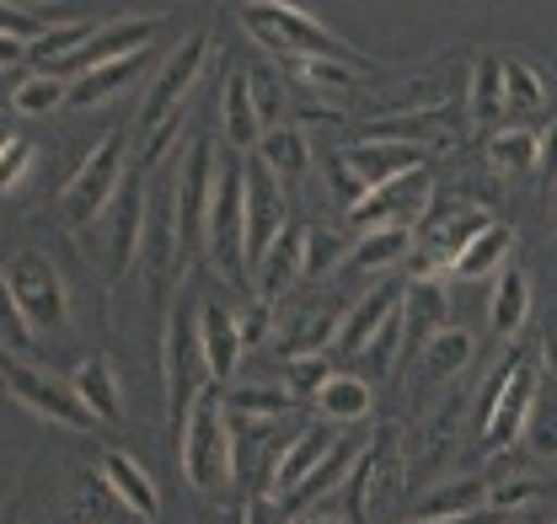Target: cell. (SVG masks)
Segmentation results:
<instances>
[{
  "mask_svg": "<svg viewBox=\"0 0 557 524\" xmlns=\"http://www.w3.org/2000/svg\"><path fill=\"white\" fill-rule=\"evenodd\" d=\"M413 258V236L408 230H375V236H359L354 252H348L344 273H386L397 262Z\"/></svg>",
  "mask_w": 557,
  "mask_h": 524,
  "instance_id": "34",
  "label": "cell"
},
{
  "mask_svg": "<svg viewBox=\"0 0 557 524\" xmlns=\"http://www.w3.org/2000/svg\"><path fill=\"white\" fill-rule=\"evenodd\" d=\"M199 327H205V353H209V375H214V386L236 380V364H242V353H247L242 316H236L231 305H220V300H205Z\"/></svg>",
  "mask_w": 557,
  "mask_h": 524,
  "instance_id": "20",
  "label": "cell"
},
{
  "mask_svg": "<svg viewBox=\"0 0 557 524\" xmlns=\"http://www.w3.org/2000/svg\"><path fill=\"white\" fill-rule=\"evenodd\" d=\"M429 209H434V172L418 166L408 177L386 183L381 194H370L359 209H348V220H354L359 236H375V230H408L413 236L418 225L429 220Z\"/></svg>",
  "mask_w": 557,
  "mask_h": 524,
  "instance_id": "11",
  "label": "cell"
},
{
  "mask_svg": "<svg viewBox=\"0 0 557 524\" xmlns=\"http://www.w3.org/2000/svg\"><path fill=\"white\" fill-rule=\"evenodd\" d=\"M364 139H386V145H413V150H440V145H450L456 139V124L440 113V108H429V113H403V118H375V124H364Z\"/></svg>",
  "mask_w": 557,
  "mask_h": 524,
  "instance_id": "22",
  "label": "cell"
},
{
  "mask_svg": "<svg viewBox=\"0 0 557 524\" xmlns=\"http://www.w3.org/2000/svg\"><path fill=\"white\" fill-rule=\"evenodd\" d=\"M27 166H33V145L16 139V134H5V139H0V188L16 194L22 177H27Z\"/></svg>",
  "mask_w": 557,
  "mask_h": 524,
  "instance_id": "45",
  "label": "cell"
},
{
  "mask_svg": "<svg viewBox=\"0 0 557 524\" xmlns=\"http://www.w3.org/2000/svg\"><path fill=\"white\" fill-rule=\"evenodd\" d=\"M247 524H289L278 498H247Z\"/></svg>",
  "mask_w": 557,
  "mask_h": 524,
  "instance_id": "49",
  "label": "cell"
},
{
  "mask_svg": "<svg viewBox=\"0 0 557 524\" xmlns=\"http://www.w3.org/2000/svg\"><path fill=\"white\" fill-rule=\"evenodd\" d=\"M156 38V16H129V22H108L75 60H70V75L81 80V75H91V70L102 65H124V60H135V54H145V43Z\"/></svg>",
  "mask_w": 557,
  "mask_h": 524,
  "instance_id": "17",
  "label": "cell"
},
{
  "mask_svg": "<svg viewBox=\"0 0 557 524\" xmlns=\"http://www.w3.org/2000/svg\"><path fill=\"white\" fill-rule=\"evenodd\" d=\"M284 230H289L284 225V188L258 155H247V267L269 258V247Z\"/></svg>",
  "mask_w": 557,
  "mask_h": 524,
  "instance_id": "14",
  "label": "cell"
},
{
  "mask_svg": "<svg viewBox=\"0 0 557 524\" xmlns=\"http://www.w3.org/2000/svg\"><path fill=\"white\" fill-rule=\"evenodd\" d=\"M525 439H531V456L557 460V380L547 370H542V386H536V407H531Z\"/></svg>",
  "mask_w": 557,
  "mask_h": 524,
  "instance_id": "39",
  "label": "cell"
},
{
  "mask_svg": "<svg viewBox=\"0 0 557 524\" xmlns=\"http://www.w3.org/2000/svg\"><path fill=\"white\" fill-rule=\"evenodd\" d=\"M493 380H498V396H493V407L483 412V445L498 456V450H509V445L525 434V423H531L536 386H542V353L515 348V353L498 364Z\"/></svg>",
  "mask_w": 557,
  "mask_h": 524,
  "instance_id": "7",
  "label": "cell"
},
{
  "mask_svg": "<svg viewBox=\"0 0 557 524\" xmlns=\"http://www.w3.org/2000/svg\"><path fill=\"white\" fill-rule=\"evenodd\" d=\"M515 524H525V520H515Z\"/></svg>",
  "mask_w": 557,
  "mask_h": 524,
  "instance_id": "57",
  "label": "cell"
},
{
  "mask_svg": "<svg viewBox=\"0 0 557 524\" xmlns=\"http://www.w3.org/2000/svg\"><path fill=\"white\" fill-rule=\"evenodd\" d=\"M300 273H306V225H289L274 247H269V258L258 262V300L274 305Z\"/></svg>",
  "mask_w": 557,
  "mask_h": 524,
  "instance_id": "25",
  "label": "cell"
},
{
  "mask_svg": "<svg viewBox=\"0 0 557 524\" xmlns=\"http://www.w3.org/2000/svg\"><path fill=\"white\" fill-rule=\"evenodd\" d=\"M536 172H542L547 183H557V118L542 129V161H536Z\"/></svg>",
  "mask_w": 557,
  "mask_h": 524,
  "instance_id": "51",
  "label": "cell"
},
{
  "mask_svg": "<svg viewBox=\"0 0 557 524\" xmlns=\"http://www.w3.org/2000/svg\"><path fill=\"white\" fill-rule=\"evenodd\" d=\"M348 247L338 230H311L306 225V278H322V273H344V262H348Z\"/></svg>",
  "mask_w": 557,
  "mask_h": 524,
  "instance_id": "42",
  "label": "cell"
},
{
  "mask_svg": "<svg viewBox=\"0 0 557 524\" xmlns=\"http://www.w3.org/2000/svg\"><path fill=\"white\" fill-rule=\"evenodd\" d=\"M194 524H247V503H205Z\"/></svg>",
  "mask_w": 557,
  "mask_h": 524,
  "instance_id": "50",
  "label": "cell"
},
{
  "mask_svg": "<svg viewBox=\"0 0 557 524\" xmlns=\"http://www.w3.org/2000/svg\"><path fill=\"white\" fill-rule=\"evenodd\" d=\"M205 65H209V33H194V38H183V43L172 49V60L161 65V75L150 80V91H145V102H139L135 129L145 134V139L188 108V91H194V80L205 75Z\"/></svg>",
  "mask_w": 557,
  "mask_h": 524,
  "instance_id": "10",
  "label": "cell"
},
{
  "mask_svg": "<svg viewBox=\"0 0 557 524\" xmlns=\"http://www.w3.org/2000/svg\"><path fill=\"white\" fill-rule=\"evenodd\" d=\"M338 445H344V428H333V423H306V428H300V439L289 445L284 465H278V482H274L278 498H289V492L317 471V465H327Z\"/></svg>",
  "mask_w": 557,
  "mask_h": 524,
  "instance_id": "21",
  "label": "cell"
},
{
  "mask_svg": "<svg viewBox=\"0 0 557 524\" xmlns=\"http://www.w3.org/2000/svg\"><path fill=\"white\" fill-rule=\"evenodd\" d=\"M214 145L205 134H194L188 155H183V172H177V209H183V252H194L205 241V225H209V203H214Z\"/></svg>",
  "mask_w": 557,
  "mask_h": 524,
  "instance_id": "13",
  "label": "cell"
},
{
  "mask_svg": "<svg viewBox=\"0 0 557 524\" xmlns=\"http://www.w3.org/2000/svg\"><path fill=\"white\" fill-rule=\"evenodd\" d=\"M5 342H11V348H16V342L27 348V322H22L16 311H5Z\"/></svg>",
  "mask_w": 557,
  "mask_h": 524,
  "instance_id": "52",
  "label": "cell"
},
{
  "mask_svg": "<svg viewBox=\"0 0 557 524\" xmlns=\"http://www.w3.org/2000/svg\"><path fill=\"white\" fill-rule=\"evenodd\" d=\"M70 386L97 412V423H119V417H124V391H119V375H113L108 353H91V359L70 375Z\"/></svg>",
  "mask_w": 557,
  "mask_h": 524,
  "instance_id": "27",
  "label": "cell"
},
{
  "mask_svg": "<svg viewBox=\"0 0 557 524\" xmlns=\"http://www.w3.org/2000/svg\"><path fill=\"white\" fill-rule=\"evenodd\" d=\"M509 252H515V230L493 220L483 236H478V241H472V247H467V252L456 258V267H450L445 278H461V284L493 278V273H504V267H509Z\"/></svg>",
  "mask_w": 557,
  "mask_h": 524,
  "instance_id": "28",
  "label": "cell"
},
{
  "mask_svg": "<svg viewBox=\"0 0 557 524\" xmlns=\"http://www.w3.org/2000/svg\"><path fill=\"white\" fill-rule=\"evenodd\" d=\"M124 177H129V139H124V134L97 139V145H91V155L75 166V177L65 183V198H60L65 225H75V230L97 225V220L108 214V203L119 198Z\"/></svg>",
  "mask_w": 557,
  "mask_h": 524,
  "instance_id": "5",
  "label": "cell"
},
{
  "mask_svg": "<svg viewBox=\"0 0 557 524\" xmlns=\"http://www.w3.org/2000/svg\"><path fill=\"white\" fill-rule=\"evenodd\" d=\"M467 113H472V124H483V129L504 118V60H498V54H483V60L472 65Z\"/></svg>",
  "mask_w": 557,
  "mask_h": 524,
  "instance_id": "35",
  "label": "cell"
},
{
  "mask_svg": "<svg viewBox=\"0 0 557 524\" xmlns=\"http://www.w3.org/2000/svg\"><path fill=\"white\" fill-rule=\"evenodd\" d=\"M300 524H344V520H333V514H322V509H311V514H300Z\"/></svg>",
  "mask_w": 557,
  "mask_h": 524,
  "instance_id": "55",
  "label": "cell"
},
{
  "mask_svg": "<svg viewBox=\"0 0 557 524\" xmlns=\"http://www.w3.org/2000/svg\"><path fill=\"white\" fill-rule=\"evenodd\" d=\"M461 423H467V396H450L423 428L413 434V460H418V476H434L440 471V460L456 450V439H461Z\"/></svg>",
  "mask_w": 557,
  "mask_h": 524,
  "instance_id": "24",
  "label": "cell"
},
{
  "mask_svg": "<svg viewBox=\"0 0 557 524\" xmlns=\"http://www.w3.org/2000/svg\"><path fill=\"white\" fill-rule=\"evenodd\" d=\"M44 22H49V16H38V11H22V5H11V0L0 5V27H5V43L27 38V43L38 49V43L49 38V33H44Z\"/></svg>",
  "mask_w": 557,
  "mask_h": 524,
  "instance_id": "46",
  "label": "cell"
},
{
  "mask_svg": "<svg viewBox=\"0 0 557 524\" xmlns=\"http://www.w3.org/2000/svg\"><path fill=\"white\" fill-rule=\"evenodd\" d=\"M434 524H515V520H509V514H493V509H487V514H472V520H434Z\"/></svg>",
  "mask_w": 557,
  "mask_h": 524,
  "instance_id": "53",
  "label": "cell"
},
{
  "mask_svg": "<svg viewBox=\"0 0 557 524\" xmlns=\"http://www.w3.org/2000/svg\"><path fill=\"white\" fill-rule=\"evenodd\" d=\"M220 124H225V139L236 145V155H258L269 129L258 118V97H252V75L247 70H231L220 80Z\"/></svg>",
  "mask_w": 557,
  "mask_h": 524,
  "instance_id": "19",
  "label": "cell"
},
{
  "mask_svg": "<svg viewBox=\"0 0 557 524\" xmlns=\"http://www.w3.org/2000/svg\"><path fill=\"white\" fill-rule=\"evenodd\" d=\"M145 203H150V198H145V183H139V172H129L119 198H113L108 214H102V273H108V284L124 278L129 262L145 252Z\"/></svg>",
  "mask_w": 557,
  "mask_h": 524,
  "instance_id": "12",
  "label": "cell"
},
{
  "mask_svg": "<svg viewBox=\"0 0 557 524\" xmlns=\"http://www.w3.org/2000/svg\"><path fill=\"white\" fill-rule=\"evenodd\" d=\"M0 375H5V391L16 396L27 412H38V417H49V423H60V428H75V434L97 428V412H91V407L75 396V386L60 380V375H49V370H38V364H22L16 353H5Z\"/></svg>",
  "mask_w": 557,
  "mask_h": 524,
  "instance_id": "9",
  "label": "cell"
},
{
  "mask_svg": "<svg viewBox=\"0 0 557 524\" xmlns=\"http://www.w3.org/2000/svg\"><path fill=\"white\" fill-rule=\"evenodd\" d=\"M327 380H333V364L327 359H289L284 364V391L295 396V401H317Z\"/></svg>",
  "mask_w": 557,
  "mask_h": 524,
  "instance_id": "43",
  "label": "cell"
},
{
  "mask_svg": "<svg viewBox=\"0 0 557 524\" xmlns=\"http://www.w3.org/2000/svg\"><path fill=\"white\" fill-rule=\"evenodd\" d=\"M531 498H536V482H531V476H509V482H493V492H487V509L515 520V509H520V503H531Z\"/></svg>",
  "mask_w": 557,
  "mask_h": 524,
  "instance_id": "47",
  "label": "cell"
},
{
  "mask_svg": "<svg viewBox=\"0 0 557 524\" xmlns=\"http://www.w3.org/2000/svg\"><path fill=\"white\" fill-rule=\"evenodd\" d=\"M487 220L478 203H445V209H429V220L413 230V278H445L450 267H456V258L483 236Z\"/></svg>",
  "mask_w": 557,
  "mask_h": 524,
  "instance_id": "8",
  "label": "cell"
},
{
  "mask_svg": "<svg viewBox=\"0 0 557 524\" xmlns=\"http://www.w3.org/2000/svg\"><path fill=\"white\" fill-rule=\"evenodd\" d=\"M139 70H145V54L124 60V65H102V70H91V75H81V80H70V108H97V102L119 97Z\"/></svg>",
  "mask_w": 557,
  "mask_h": 524,
  "instance_id": "36",
  "label": "cell"
},
{
  "mask_svg": "<svg viewBox=\"0 0 557 524\" xmlns=\"http://www.w3.org/2000/svg\"><path fill=\"white\" fill-rule=\"evenodd\" d=\"M183 258V209H177V177L156 183L145 203V267L166 278Z\"/></svg>",
  "mask_w": 557,
  "mask_h": 524,
  "instance_id": "15",
  "label": "cell"
},
{
  "mask_svg": "<svg viewBox=\"0 0 557 524\" xmlns=\"http://www.w3.org/2000/svg\"><path fill=\"white\" fill-rule=\"evenodd\" d=\"M403 300H408V273L375 284V289H370V295L344 316V332H338V348H333V353H338V359H359V348L403 311Z\"/></svg>",
  "mask_w": 557,
  "mask_h": 524,
  "instance_id": "16",
  "label": "cell"
},
{
  "mask_svg": "<svg viewBox=\"0 0 557 524\" xmlns=\"http://www.w3.org/2000/svg\"><path fill=\"white\" fill-rule=\"evenodd\" d=\"M300 401L284 391V386H231L225 391V412L231 417H269V423H278V417H289Z\"/></svg>",
  "mask_w": 557,
  "mask_h": 524,
  "instance_id": "37",
  "label": "cell"
},
{
  "mask_svg": "<svg viewBox=\"0 0 557 524\" xmlns=\"http://www.w3.org/2000/svg\"><path fill=\"white\" fill-rule=\"evenodd\" d=\"M553 225H557V203H553Z\"/></svg>",
  "mask_w": 557,
  "mask_h": 524,
  "instance_id": "56",
  "label": "cell"
},
{
  "mask_svg": "<svg viewBox=\"0 0 557 524\" xmlns=\"http://www.w3.org/2000/svg\"><path fill=\"white\" fill-rule=\"evenodd\" d=\"M542 370L557 380V337H547V348H542Z\"/></svg>",
  "mask_w": 557,
  "mask_h": 524,
  "instance_id": "54",
  "label": "cell"
},
{
  "mask_svg": "<svg viewBox=\"0 0 557 524\" xmlns=\"http://www.w3.org/2000/svg\"><path fill=\"white\" fill-rule=\"evenodd\" d=\"M418 364V391L429 396V391H440L445 380H456L467 364H472V332H461V327H445L423 353L413 359Z\"/></svg>",
  "mask_w": 557,
  "mask_h": 524,
  "instance_id": "23",
  "label": "cell"
},
{
  "mask_svg": "<svg viewBox=\"0 0 557 524\" xmlns=\"http://www.w3.org/2000/svg\"><path fill=\"white\" fill-rule=\"evenodd\" d=\"M445 311L450 305H445V284L440 278H408V300H403V359L408 364L450 327Z\"/></svg>",
  "mask_w": 557,
  "mask_h": 524,
  "instance_id": "18",
  "label": "cell"
},
{
  "mask_svg": "<svg viewBox=\"0 0 557 524\" xmlns=\"http://www.w3.org/2000/svg\"><path fill=\"white\" fill-rule=\"evenodd\" d=\"M242 16V27L269 49L278 54L284 65L289 60H344V65H359V54L348 49L338 33H327L317 16H306L300 5H284V0H252V5H242L236 11Z\"/></svg>",
  "mask_w": 557,
  "mask_h": 524,
  "instance_id": "2",
  "label": "cell"
},
{
  "mask_svg": "<svg viewBox=\"0 0 557 524\" xmlns=\"http://www.w3.org/2000/svg\"><path fill=\"white\" fill-rule=\"evenodd\" d=\"M252 97H258V118H263V129L289 124V118H284V113H289V108H284L289 97H284V86L274 80V70H258V75H252Z\"/></svg>",
  "mask_w": 557,
  "mask_h": 524,
  "instance_id": "44",
  "label": "cell"
},
{
  "mask_svg": "<svg viewBox=\"0 0 557 524\" xmlns=\"http://www.w3.org/2000/svg\"><path fill=\"white\" fill-rule=\"evenodd\" d=\"M0 284H5V305L38 332H60L70 322V295L60 267L44 258V252H11L0 267Z\"/></svg>",
  "mask_w": 557,
  "mask_h": 524,
  "instance_id": "4",
  "label": "cell"
},
{
  "mask_svg": "<svg viewBox=\"0 0 557 524\" xmlns=\"http://www.w3.org/2000/svg\"><path fill=\"white\" fill-rule=\"evenodd\" d=\"M370 401H375V396H370V380H364V375H333L311 407L322 412V423H364V417H370Z\"/></svg>",
  "mask_w": 557,
  "mask_h": 524,
  "instance_id": "33",
  "label": "cell"
},
{
  "mask_svg": "<svg viewBox=\"0 0 557 524\" xmlns=\"http://www.w3.org/2000/svg\"><path fill=\"white\" fill-rule=\"evenodd\" d=\"M205 300H194V289H183L166 311V332H161V386H166V423H172V445L183 450L188 439V417L209 391V353H205V327H199Z\"/></svg>",
  "mask_w": 557,
  "mask_h": 524,
  "instance_id": "1",
  "label": "cell"
},
{
  "mask_svg": "<svg viewBox=\"0 0 557 524\" xmlns=\"http://www.w3.org/2000/svg\"><path fill=\"white\" fill-rule=\"evenodd\" d=\"M183 129H188V113H177L172 124H161V129L150 134V139H145V155H139V172H156V166L166 161V150L177 145V134Z\"/></svg>",
  "mask_w": 557,
  "mask_h": 524,
  "instance_id": "48",
  "label": "cell"
},
{
  "mask_svg": "<svg viewBox=\"0 0 557 524\" xmlns=\"http://www.w3.org/2000/svg\"><path fill=\"white\" fill-rule=\"evenodd\" d=\"M525 316H531V284H525L520 267H504L498 284H493L487 327H493V337H515V332L525 327Z\"/></svg>",
  "mask_w": 557,
  "mask_h": 524,
  "instance_id": "31",
  "label": "cell"
},
{
  "mask_svg": "<svg viewBox=\"0 0 557 524\" xmlns=\"http://www.w3.org/2000/svg\"><path fill=\"white\" fill-rule=\"evenodd\" d=\"M258 161L274 172L278 183H300V177H306V166H311V139L295 129V124H278V129L263 134Z\"/></svg>",
  "mask_w": 557,
  "mask_h": 524,
  "instance_id": "30",
  "label": "cell"
},
{
  "mask_svg": "<svg viewBox=\"0 0 557 524\" xmlns=\"http://www.w3.org/2000/svg\"><path fill=\"white\" fill-rule=\"evenodd\" d=\"M183 476L194 492H220L236 476V439H231V417H225V391L209 386L188 417V439H183Z\"/></svg>",
  "mask_w": 557,
  "mask_h": 524,
  "instance_id": "3",
  "label": "cell"
},
{
  "mask_svg": "<svg viewBox=\"0 0 557 524\" xmlns=\"http://www.w3.org/2000/svg\"><path fill=\"white\" fill-rule=\"evenodd\" d=\"M536 161H542V134L504 129V134H493V139H487V166H493L498 177H509V183L531 177V172H536Z\"/></svg>",
  "mask_w": 557,
  "mask_h": 524,
  "instance_id": "32",
  "label": "cell"
},
{
  "mask_svg": "<svg viewBox=\"0 0 557 524\" xmlns=\"http://www.w3.org/2000/svg\"><path fill=\"white\" fill-rule=\"evenodd\" d=\"M487 476H461V482H440L423 503H418V524L434 520H472V514H487Z\"/></svg>",
  "mask_w": 557,
  "mask_h": 524,
  "instance_id": "26",
  "label": "cell"
},
{
  "mask_svg": "<svg viewBox=\"0 0 557 524\" xmlns=\"http://www.w3.org/2000/svg\"><path fill=\"white\" fill-rule=\"evenodd\" d=\"M289 75L300 86H317L322 97H348L359 86V65H344V60H289Z\"/></svg>",
  "mask_w": 557,
  "mask_h": 524,
  "instance_id": "40",
  "label": "cell"
},
{
  "mask_svg": "<svg viewBox=\"0 0 557 524\" xmlns=\"http://www.w3.org/2000/svg\"><path fill=\"white\" fill-rule=\"evenodd\" d=\"M542 108H547V80L531 65H520V60H504V113L531 118Z\"/></svg>",
  "mask_w": 557,
  "mask_h": 524,
  "instance_id": "38",
  "label": "cell"
},
{
  "mask_svg": "<svg viewBox=\"0 0 557 524\" xmlns=\"http://www.w3.org/2000/svg\"><path fill=\"white\" fill-rule=\"evenodd\" d=\"M60 102H70V86L60 75H27L22 86H11V108L27 113V118H44V113H54Z\"/></svg>",
  "mask_w": 557,
  "mask_h": 524,
  "instance_id": "41",
  "label": "cell"
},
{
  "mask_svg": "<svg viewBox=\"0 0 557 524\" xmlns=\"http://www.w3.org/2000/svg\"><path fill=\"white\" fill-rule=\"evenodd\" d=\"M205 252L220 278H242L247 273V155H231L220 166L205 225Z\"/></svg>",
  "mask_w": 557,
  "mask_h": 524,
  "instance_id": "6",
  "label": "cell"
},
{
  "mask_svg": "<svg viewBox=\"0 0 557 524\" xmlns=\"http://www.w3.org/2000/svg\"><path fill=\"white\" fill-rule=\"evenodd\" d=\"M102 476H108V487L119 492V503H124L135 520H156V514H161V492H156V482H150L124 450H113V456L102 460Z\"/></svg>",
  "mask_w": 557,
  "mask_h": 524,
  "instance_id": "29",
  "label": "cell"
}]
</instances>
